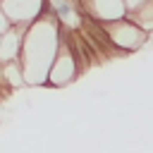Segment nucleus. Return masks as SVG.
Listing matches in <instances>:
<instances>
[{"mask_svg":"<svg viewBox=\"0 0 153 153\" xmlns=\"http://www.w3.org/2000/svg\"><path fill=\"white\" fill-rule=\"evenodd\" d=\"M105 26H108L110 43L115 45V50L120 55H129V53H134L148 43V33L141 26H136L131 19H120V22L105 24Z\"/></svg>","mask_w":153,"mask_h":153,"instance_id":"obj_1","label":"nucleus"},{"mask_svg":"<svg viewBox=\"0 0 153 153\" xmlns=\"http://www.w3.org/2000/svg\"><path fill=\"white\" fill-rule=\"evenodd\" d=\"M79 74H81L79 62H76V57L72 55L69 45H67V43L62 41V36H60V48H57V55H55V60H53V67H50V72H48L45 84L60 88V86H67L69 81H74Z\"/></svg>","mask_w":153,"mask_h":153,"instance_id":"obj_2","label":"nucleus"},{"mask_svg":"<svg viewBox=\"0 0 153 153\" xmlns=\"http://www.w3.org/2000/svg\"><path fill=\"white\" fill-rule=\"evenodd\" d=\"M48 0H2L0 7L12 22V26H31L45 10Z\"/></svg>","mask_w":153,"mask_h":153,"instance_id":"obj_3","label":"nucleus"},{"mask_svg":"<svg viewBox=\"0 0 153 153\" xmlns=\"http://www.w3.org/2000/svg\"><path fill=\"white\" fill-rule=\"evenodd\" d=\"M88 14L100 24H115L120 19H127L124 0H81V12Z\"/></svg>","mask_w":153,"mask_h":153,"instance_id":"obj_4","label":"nucleus"},{"mask_svg":"<svg viewBox=\"0 0 153 153\" xmlns=\"http://www.w3.org/2000/svg\"><path fill=\"white\" fill-rule=\"evenodd\" d=\"M26 29H29V26H26ZM26 29H24V26H12L7 33H2V38H0V65L19 62Z\"/></svg>","mask_w":153,"mask_h":153,"instance_id":"obj_5","label":"nucleus"},{"mask_svg":"<svg viewBox=\"0 0 153 153\" xmlns=\"http://www.w3.org/2000/svg\"><path fill=\"white\" fill-rule=\"evenodd\" d=\"M127 19H131L136 26H141L146 33H151L153 31V0H146L136 12H129Z\"/></svg>","mask_w":153,"mask_h":153,"instance_id":"obj_6","label":"nucleus"},{"mask_svg":"<svg viewBox=\"0 0 153 153\" xmlns=\"http://www.w3.org/2000/svg\"><path fill=\"white\" fill-rule=\"evenodd\" d=\"M10 29H12V22L7 19V14H5V12H2V7H0V36H2V33H7Z\"/></svg>","mask_w":153,"mask_h":153,"instance_id":"obj_7","label":"nucleus"},{"mask_svg":"<svg viewBox=\"0 0 153 153\" xmlns=\"http://www.w3.org/2000/svg\"><path fill=\"white\" fill-rule=\"evenodd\" d=\"M143 2H146V0H124V7H127V14H129V12H136V10H139V7L143 5Z\"/></svg>","mask_w":153,"mask_h":153,"instance_id":"obj_8","label":"nucleus"}]
</instances>
